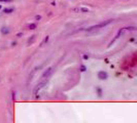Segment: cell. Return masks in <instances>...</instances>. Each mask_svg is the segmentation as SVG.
Returning <instances> with one entry per match:
<instances>
[{"label": "cell", "mask_w": 137, "mask_h": 123, "mask_svg": "<svg viewBox=\"0 0 137 123\" xmlns=\"http://www.w3.org/2000/svg\"><path fill=\"white\" fill-rule=\"evenodd\" d=\"M80 10L82 11V13H89V8H86V7H81Z\"/></svg>", "instance_id": "11"}, {"label": "cell", "mask_w": 137, "mask_h": 123, "mask_svg": "<svg viewBox=\"0 0 137 123\" xmlns=\"http://www.w3.org/2000/svg\"><path fill=\"white\" fill-rule=\"evenodd\" d=\"M45 85H46V81H41L39 82L35 87H34V89H33V95L34 96H37L38 95V92L40 91L41 89H43L44 87H45Z\"/></svg>", "instance_id": "3"}, {"label": "cell", "mask_w": 137, "mask_h": 123, "mask_svg": "<svg viewBox=\"0 0 137 123\" xmlns=\"http://www.w3.org/2000/svg\"><path fill=\"white\" fill-rule=\"evenodd\" d=\"M22 35H23V33H18V34H17L18 37H20V36H22Z\"/></svg>", "instance_id": "17"}, {"label": "cell", "mask_w": 137, "mask_h": 123, "mask_svg": "<svg viewBox=\"0 0 137 123\" xmlns=\"http://www.w3.org/2000/svg\"><path fill=\"white\" fill-rule=\"evenodd\" d=\"M80 70H81V72H85V71L87 70V67H86L85 65H82V66H81V68H80Z\"/></svg>", "instance_id": "12"}, {"label": "cell", "mask_w": 137, "mask_h": 123, "mask_svg": "<svg viewBox=\"0 0 137 123\" xmlns=\"http://www.w3.org/2000/svg\"><path fill=\"white\" fill-rule=\"evenodd\" d=\"M15 44H17V42H13V43H12V45H13V46H14Z\"/></svg>", "instance_id": "19"}, {"label": "cell", "mask_w": 137, "mask_h": 123, "mask_svg": "<svg viewBox=\"0 0 137 123\" xmlns=\"http://www.w3.org/2000/svg\"><path fill=\"white\" fill-rule=\"evenodd\" d=\"M0 1H1V0H0Z\"/></svg>", "instance_id": "21"}, {"label": "cell", "mask_w": 137, "mask_h": 123, "mask_svg": "<svg viewBox=\"0 0 137 123\" xmlns=\"http://www.w3.org/2000/svg\"><path fill=\"white\" fill-rule=\"evenodd\" d=\"M125 31H126V30H125V28H122V29H120V30H119V32H118V34L115 35V37H114V38L112 39V41H111V42L109 43V46H110V45H112V43L117 40V39H118V38H119L121 35H123V33L125 32Z\"/></svg>", "instance_id": "5"}, {"label": "cell", "mask_w": 137, "mask_h": 123, "mask_svg": "<svg viewBox=\"0 0 137 123\" xmlns=\"http://www.w3.org/2000/svg\"><path fill=\"white\" fill-rule=\"evenodd\" d=\"M82 57H83V60H88V58H89V55H82Z\"/></svg>", "instance_id": "16"}, {"label": "cell", "mask_w": 137, "mask_h": 123, "mask_svg": "<svg viewBox=\"0 0 137 123\" xmlns=\"http://www.w3.org/2000/svg\"><path fill=\"white\" fill-rule=\"evenodd\" d=\"M125 30H130V31H134V30H136V28H135V27H127V28H125Z\"/></svg>", "instance_id": "13"}, {"label": "cell", "mask_w": 137, "mask_h": 123, "mask_svg": "<svg viewBox=\"0 0 137 123\" xmlns=\"http://www.w3.org/2000/svg\"><path fill=\"white\" fill-rule=\"evenodd\" d=\"M1 33H2L3 35H7V34L9 33V29L7 27H2L1 28Z\"/></svg>", "instance_id": "6"}, {"label": "cell", "mask_w": 137, "mask_h": 123, "mask_svg": "<svg viewBox=\"0 0 137 123\" xmlns=\"http://www.w3.org/2000/svg\"><path fill=\"white\" fill-rule=\"evenodd\" d=\"M53 71H54V68L53 67H50V68H48L44 72H43V74L41 75V81H48V79L52 76V74H53Z\"/></svg>", "instance_id": "1"}, {"label": "cell", "mask_w": 137, "mask_h": 123, "mask_svg": "<svg viewBox=\"0 0 137 123\" xmlns=\"http://www.w3.org/2000/svg\"><path fill=\"white\" fill-rule=\"evenodd\" d=\"M49 39H50V36H45V38H44V40L42 41V42H41V46H42V45H43V44H44V43H46V42H48V41H49Z\"/></svg>", "instance_id": "10"}, {"label": "cell", "mask_w": 137, "mask_h": 123, "mask_svg": "<svg viewBox=\"0 0 137 123\" xmlns=\"http://www.w3.org/2000/svg\"><path fill=\"white\" fill-rule=\"evenodd\" d=\"M97 92H98V96H102V90H101V89H100L99 87L97 88Z\"/></svg>", "instance_id": "14"}, {"label": "cell", "mask_w": 137, "mask_h": 123, "mask_svg": "<svg viewBox=\"0 0 137 123\" xmlns=\"http://www.w3.org/2000/svg\"><path fill=\"white\" fill-rule=\"evenodd\" d=\"M51 4H52V5H53V6H55V5H56V2H55V1H53V2H52V3H51Z\"/></svg>", "instance_id": "18"}, {"label": "cell", "mask_w": 137, "mask_h": 123, "mask_svg": "<svg viewBox=\"0 0 137 123\" xmlns=\"http://www.w3.org/2000/svg\"><path fill=\"white\" fill-rule=\"evenodd\" d=\"M28 28L30 29V30H34V29H36V24H30Z\"/></svg>", "instance_id": "9"}, {"label": "cell", "mask_w": 137, "mask_h": 123, "mask_svg": "<svg viewBox=\"0 0 137 123\" xmlns=\"http://www.w3.org/2000/svg\"><path fill=\"white\" fill-rule=\"evenodd\" d=\"M3 13H5V14H12V13H14V8H12V7H5L3 9Z\"/></svg>", "instance_id": "7"}, {"label": "cell", "mask_w": 137, "mask_h": 123, "mask_svg": "<svg viewBox=\"0 0 137 123\" xmlns=\"http://www.w3.org/2000/svg\"><path fill=\"white\" fill-rule=\"evenodd\" d=\"M97 76H98V78L100 80H106L108 78V74L105 71H99L98 74H97Z\"/></svg>", "instance_id": "4"}, {"label": "cell", "mask_w": 137, "mask_h": 123, "mask_svg": "<svg viewBox=\"0 0 137 123\" xmlns=\"http://www.w3.org/2000/svg\"><path fill=\"white\" fill-rule=\"evenodd\" d=\"M41 19V15H36V16H35V20H36V21H38V20H40Z\"/></svg>", "instance_id": "15"}, {"label": "cell", "mask_w": 137, "mask_h": 123, "mask_svg": "<svg viewBox=\"0 0 137 123\" xmlns=\"http://www.w3.org/2000/svg\"><path fill=\"white\" fill-rule=\"evenodd\" d=\"M0 9H1V5H0Z\"/></svg>", "instance_id": "20"}, {"label": "cell", "mask_w": 137, "mask_h": 123, "mask_svg": "<svg viewBox=\"0 0 137 123\" xmlns=\"http://www.w3.org/2000/svg\"><path fill=\"white\" fill-rule=\"evenodd\" d=\"M111 22H112V20H107V21H105V22H102V23H100V24H97V25H93V26L89 27L88 29H86V30H87V31H92V30H94V29H99V28L105 27V26L109 25Z\"/></svg>", "instance_id": "2"}, {"label": "cell", "mask_w": 137, "mask_h": 123, "mask_svg": "<svg viewBox=\"0 0 137 123\" xmlns=\"http://www.w3.org/2000/svg\"><path fill=\"white\" fill-rule=\"evenodd\" d=\"M35 38H36V36H35V35H32V36H31V39L28 40V44H29V45L32 44V43L34 42V40H35Z\"/></svg>", "instance_id": "8"}]
</instances>
